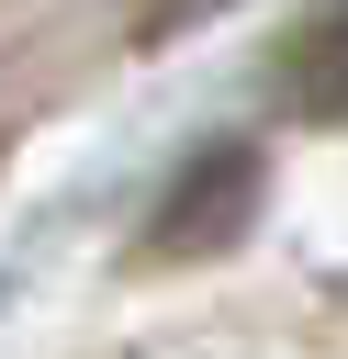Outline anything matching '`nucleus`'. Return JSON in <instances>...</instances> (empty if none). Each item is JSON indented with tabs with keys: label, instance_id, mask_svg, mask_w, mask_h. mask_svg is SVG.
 Returning a JSON list of instances; mask_svg holds the SVG:
<instances>
[{
	"label": "nucleus",
	"instance_id": "obj_1",
	"mask_svg": "<svg viewBox=\"0 0 348 359\" xmlns=\"http://www.w3.org/2000/svg\"><path fill=\"white\" fill-rule=\"evenodd\" d=\"M281 79H292V101H303V112H348V0H337V11H314V22L292 34Z\"/></svg>",
	"mask_w": 348,
	"mask_h": 359
}]
</instances>
